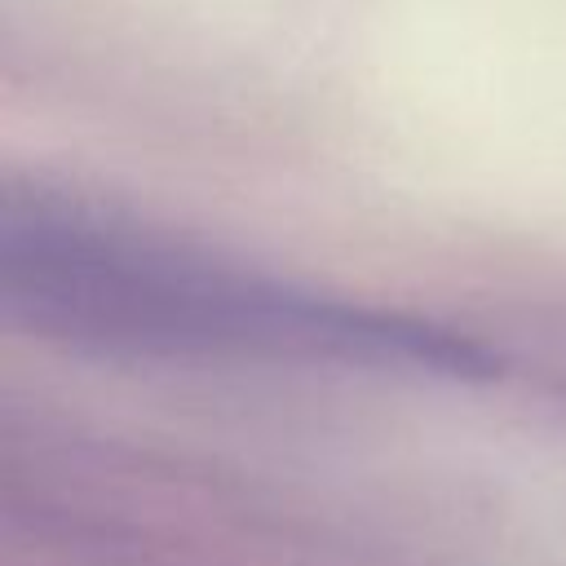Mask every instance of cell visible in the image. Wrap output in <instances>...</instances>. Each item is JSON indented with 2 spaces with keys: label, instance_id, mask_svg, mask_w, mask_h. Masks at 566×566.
<instances>
[{
  "label": "cell",
  "instance_id": "cell-1",
  "mask_svg": "<svg viewBox=\"0 0 566 566\" xmlns=\"http://www.w3.org/2000/svg\"><path fill=\"white\" fill-rule=\"evenodd\" d=\"M4 305L31 327L137 354L486 376L491 349L420 318L318 296L186 239L49 199H9Z\"/></svg>",
  "mask_w": 566,
  "mask_h": 566
}]
</instances>
